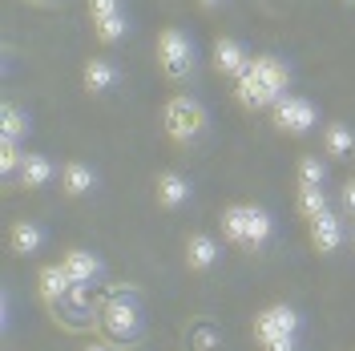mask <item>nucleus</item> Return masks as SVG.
I'll use <instances>...</instances> for the list:
<instances>
[{
	"label": "nucleus",
	"mask_w": 355,
	"mask_h": 351,
	"mask_svg": "<svg viewBox=\"0 0 355 351\" xmlns=\"http://www.w3.org/2000/svg\"><path fill=\"white\" fill-rule=\"evenodd\" d=\"M210 130V113L202 105L194 93H174V97H166V105H162V133L182 146V150H190V146H198L202 137Z\"/></svg>",
	"instance_id": "1"
},
{
	"label": "nucleus",
	"mask_w": 355,
	"mask_h": 351,
	"mask_svg": "<svg viewBox=\"0 0 355 351\" xmlns=\"http://www.w3.org/2000/svg\"><path fill=\"white\" fill-rule=\"evenodd\" d=\"M154 61H157V73L170 81V85H186L194 81L198 73V57H194V41L178 28V24H166L154 41Z\"/></svg>",
	"instance_id": "2"
},
{
	"label": "nucleus",
	"mask_w": 355,
	"mask_h": 351,
	"mask_svg": "<svg viewBox=\"0 0 355 351\" xmlns=\"http://www.w3.org/2000/svg\"><path fill=\"white\" fill-rule=\"evenodd\" d=\"M266 113H270V126L279 133H287V137H307V133L319 126V105H315L311 97H303V93L279 97Z\"/></svg>",
	"instance_id": "3"
},
{
	"label": "nucleus",
	"mask_w": 355,
	"mask_h": 351,
	"mask_svg": "<svg viewBox=\"0 0 355 351\" xmlns=\"http://www.w3.org/2000/svg\"><path fill=\"white\" fill-rule=\"evenodd\" d=\"M101 327L110 331L113 343L133 348L141 339V311H137V295L133 299H105L101 303Z\"/></svg>",
	"instance_id": "4"
},
{
	"label": "nucleus",
	"mask_w": 355,
	"mask_h": 351,
	"mask_svg": "<svg viewBox=\"0 0 355 351\" xmlns=\"http://www.w3.org/2000/svg\"><path fill=\"white\" fill-rule=\"evenodd\" d=\"M299 331H303V315H299V307H291V303H266L250 319V339L254 343L275 339V335H299Z\"/></svg>",
	"instance_id": "5"
},
{
	"label": "nucleus",
	"mask_w": 355,
	"mask_h": 351,
	"mask_svg": "<svg viewBox=\"0 0 355 351\" xmlns=\"http://www.w3.org/2000/svg\"><path fill=\"white\" fill-rule=\"evenodd\" d=\"M210 65H214L218 77L239 81L246 69L254 65V57H250V49L239 37H214V44H210Z\"/></svg>",
	"instance_id": "6"
},
{
	"label": "nucleus",
	"mask_w": 355,
	"mask_h": 351,
	"mask_svg": "<svg viewBox=\"0 0 355 351\" xmlns=\"http://www.w3.org/2000/svg\"><path fill=\"white\" fill-rule=\"evenodd\" d=\"M307 242H311L315 255H335V250L347 242V219L331 206L327 214H319V219L307 222Z\"/></svg>",
	"instance_id": "7"
},
{
	"label": "nucleus",
	"mask_w": 355,
	"mask_h": 351,
	"mask_svg": "<svg viewBox=\"0 0 355 351\" xmlns=\"http://www.w3.org/2000/svg\"><path fill=\"white\" fill-rule=\"evenodd\" d=\"M182 259H186V271L190 275H206L222 263V242L206 230H190L186 242H182Z\"/></svg>",
	"instance_id": "8"
},
{
	"label": "nucleus",
	"mask_w": 355,
	"mask_h": 351,
	"mask_svg": "<svg viewBox=\"0 0 355 351\" xmlns=\"http://www.w3.org/2000/svg\"><path fill=\"white\" fill-rule=\"evenodd\" d=\"M190 198H194V182L182 174V170H157L154 174V202L162 210H182V206H190Z\"/></svg>",
	"instance_id": "9"
},
{
	"label": "nucleus",
	"mask_w": 355,
	"mask_h": 351,
	"mask_svg": "<svg viewBox=\"0 0 355 351\" xmlns=\"http://www.w3.org/2000/svg\"><path fill=\"white\" fill-rule=\"evenodd\" d=\"M117 85H121V69H117L113 57H89L85 65H81V89H85L89 97H105Z\"/></svg>",
	"instance_id": "10"
},
{
	"label": "nucleus",
	"mask_w": 355,
	"mask_h": 351,
	"mask_svg": "<svg viewBox=\"0 0 355 351\" xmlns=\"http://www.w3.org/2000/svg\"><path fill=\"white\" fill-rule=\"evenodd\" d=\"M250 73L259 77V85H263L266 93L275 97V101L291 93V65L283 61V57H275V53H263V57H254Z\"/></svg>",
	"instance_id": "11"
},
{
	"label": "nucleus",
	"mask_w": 355,
	"mask_h": 351,
	"mask_svg": "<svg viewBox=\"0 0 355 351\" xmlns=\"http://www.w3.org/2000/svg\"><path fill=\"white\" fill-rule=\"evenodd\" d=\"M37 295L44 307H65V299L73 295V279L65 275L61 263H49L37 271Z\"/></svg>",
	"instance_id": "12"
},
{
	"label": "nucleus",
	"mask_w": 355,
	"mask_h": 351,
	"mask_svg": "<svg viewBox=\"0 0 355 351\" xmlns=\"http://www.w3.org/2000/svg\"><path fill=\"white\" fill-rule=\"evenodd\" d=\"M57 178H61V194L73 198V202H77V198H89L93 190H97V182H101V174H97V170H93L89 162H81V157L65 162Z\"/></svg>",
	"instance_id": "13"
},
{
	"label": "nucleus",
	"mask_w": 355,
	"mask_h": 351,
	"mask_svg": "<svg viewBox=\"0 0 355 351\" xmlns=\"http://www.w3.org/2000/svg\"><path fill=\"white\" fill-rule=\"evenodd\" d=\"M44 242H49V234H44L41 222L17 219L12 226H8V250H12L17 259H33V255H41Z\"/></svg>",
	"instance_id": "14"
},
{
	"label": "nucleus",
	"mask_w": 355,
	"mask_h": 351,
	"mask_svg": "<svg viewBox=\"0 0 355 351\" xmlns=\"http://www.w3.org/2000/svg\"><path fill=\"white\" fill-rule=\"evenodd\" d=\"M61 266L73 279V286H93V279L101 275V259L93 250H85V246H69L65 255H61Z\"/></svg>",
	"instance_id": "15"
},
{
	"label": "nucleus",
	"mask_w": 355,
	"mask_h": 351,
	"mask_svg": "<svg viewBox=\"0 0 355 351\" xmlns=\"http://www.w3.org/2000/svg\"><path fill=\"white\" fill-rule=\"evenodd\" d=\"M275 239V214L259 206V202H246V250H266Z\"/></svg>",
	"instance_id": "16"
},
{
	"label": "nucleus",
	"mask_w": 355,
	"mask_h": 351,
	"mask_svg": "<svg viewBox=\"0 0 355 351\" xmlns=\"http://www.w3.org/2000/svg\"><path fill=\"white\" fill-rule=\"evenodd\" d=\"M319 142H323V157H331V162L355 157V130L347 121H327L323 133H319Z\"/></svg>",
	"instance_id": "17"
},
{
	"label": "nucleus",
	"mask_w": 355,
	"mask_h": 351,
	"mask_svg": "<svg viewBox=\"0 0 355 351\" xmlns=\"http://www.w3.org/2000/svg\"><path fill=\"white\" fill-rule=\"evenodd\" d=\"M61 174L57 166H53V157H44V154H24V166H21V174H17V182H21V190H44L53 178Z\"/></svg>",
	"instance_id": "18"
},
{
	"label": "nucleus",
	"mask_w": 355,
	"mask_h": 351,
	"mask_svg": "<svg viewBox=\"0 0 355 351\" xmlns=\"http://www.w3.org/2000/svg\"><path fill=\"white\" fill-rule=\"evenodd\" d=\"M218 226H222V242H230V246L246 250V202H230V206H222Z\"/></svg>",
	"instance_id": "19"
},
{
	"label": "nucleus",
	"mask_w": 355,
	"mask_h": 351,
	"mask_svg": "<svg viewBox=\"0 0 355 351\" xmlns=\"http://www.w3.org/2000/svg\"><path fill=\"white\" fill-rule=\"evenodd\" d=\"M182 343L186 351H222V331L214 319H194L182 335Z\"/></svg>",
	"instance_id": "20"
},
{
	"label": "nucleus",
	"mask_w": 355,
	"mask_h": 351,
	"mask_svg": "<svg viewBox=\"0 0 355 351\" xmlns=\"http://www.w3.org/2000/svg\"><path fill=\"white\" fill-rule=\"evenodd\" d=\"M327 186V162L319 154H303L295 162V190H323Z\"/></svg>",
	"instance_id": "21"
},
{
	"label": "nucleus",
	"mask_w": 355,
	"mask_h": 351,
	"mask_svg": "<svg viewBox=\"0 0 355 351\" xmlns=\"http://www.w3.org/2000/svg\"><path fill=\"white\" fill-rule=\"evenodd\" d=\"M33 133V117H28V110H21V105H4L0 110V137L4 142H24Z\"/></svg>",
	"instance_id": "22"
},
{
	"label": "nucleus",
	"mask_w": 355,
	"mask_h": 351,
	"mask_svg": "<svg viewBox=\"0 0 355 351\" xmlns=\"http://www.w3.org/2000/svg\"><path fill=\"white\" fill-rule=\"evenodd\" d=\"M331 210V198H327V190H299L295 194V214L303 222L319 219V214H327Z\"/></svg>",
	"instance_id": "23"
},
{
	"label": "nucleus",
	"mask_w": 355,
	"mask_h": 351,
	"mask_svg": "<svg viewBox=\"0 0 355 351\" xmlns=\"http://www.w3.org/2000/svg\"><path fill=\"white\" fill-rule=\"evenodd\" d=\"M93 37H97L101 44L125 41V37H130V17H125V12H117V17H110V21H97V24H93Z\"/></svg>",
	"instance_id": "24"
},
{
	"label": "nucleus",
	"mask_w": 355,
	"mask_h": 351,
	"mask_svg": "<svg viewBox=\"0 0 355 351\" xmlns=\"http://www.w3.org/2000/svg\"><path fill=\"white\" fill-rule=\"evenodd\" d=\"M24 154H28V150H24L21 142H4V137H0V174L8 178V182H12V178L21 174Z\"/></svg>",
	"instance_id": "25"
},
{
	"label": "nucleus",
	"mask_w": 355,
	"mask_h": 351,
	"mask_svg": "<svg viewBox=\"0 0 355 351\" xmlns=\"http://www.w3.org/2000/svg\"><path fill=\"white\" fill-rule=\"evenodd\" d=\"M85 8H89V21H93V24L110 21V17H117V12H125V8H121V0H85Z\"/></svg>",
	"instance_id": "26"
},
{
	"label": "nucleus",
	"mask_w": 355,
	"mask_h": 351,
	"mask_svg": "<svg viewBox=\"0 0 355 351\" xmlns=\"http://www.w3.org/2000/svg\"><path fill=\"white\" fill-rule=\"evenodd\" d=\"M343 219H355V178H347L343 186H339V206H335Z\"/></svg>",
	"instance_id": "27"
},
{
	"label": "nucleus",
	"mask_w": 355,
	"mask_h": 351,
	"mask_svg": "<svg viewBox=\"0 0 355 351\" xmlns=\"http://www.w3.org/2000/svg\"><path fill=\"white\" fill-rule=\"evenodd\" d=\"M254 348L259 351H299V335H275V339H263Z\"/></svg>",
	"instance_id": "28"
},
{
	"label": "nucleus",
	"mask_w": 355,
	"mask_h": 351,
	"mask_svg": "<svg viewBox=\"0 0 355 351\" xmlns=\"http://www.w3.org/2000/svg\"><path fill=\"white\" fill-rule=\"evenodd\" d=\"M202 12H218V8H226V0H198Z\"/></svg>",
	"instance_id": "29"
},
{
	"label": "nucleus",
	"mask_w": 355,
	"mask_h": 351,
	"mask_svg": "<svg viewBox=\"0 0 355 351\" xmlns=\"http://www.w3.org/2000/svg\"><path fill=\"white\" fill-rule=\"evenodd\" d=\"M24 4H33V8H61L65 0H24Z\"/></svg>",
	"instance_id": "30"
},
{
	"label": "nucleus",
	"mask_w": 355,
	"mask_h": 351,
	"mask_svg": "<svg viewBox=\"0 0 355 351\" xmlns=\"http://www.w3.org/2000/svg\"><path fill=\"white\" fill-rule=\"evenodd\" d=\"M81 351H113V348H110V343H85Z\"/></svg>",
	"instance_id": "31"
},
{
	"label": "nucleus",
	"mask_w": 355,
	"mask_h": 351,
	"mask_svg": "<svg viewBox=\"0 0 355 351\" xmlns=\"http://www.w3.org/2000/svg\"><path fill=\"white\" fill-rule=\"evenodd\" d=\"M347 242H352V250H355V219H352V230H347Z\"/></svg>",
	"instance_id": "32"
},
{
	"label": "nucleus",
	"mask_w": 355,
	"mask_h": 351,
	"mask_svg": "<svg viewBox=\"0 0 355 351\" xmlns=\"http://www.w3.org/2000/svg\"><path fill=\"white\" fill-rule=\"evenodd\" d=\"M347 4H355V0H347Z\"/></svg>",
	"instance_id": "33"
}]
</instances>
